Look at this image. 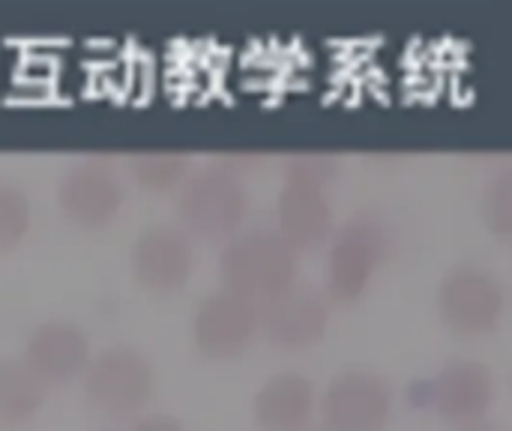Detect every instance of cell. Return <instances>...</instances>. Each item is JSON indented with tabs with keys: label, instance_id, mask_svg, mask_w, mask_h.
<instances>
[{
	"label": "cell",
	"instance_id": "14",
	"mask_svg": "<svg viewBox=\"0 0 512 431\" xmlns=\"http://www.w3.org/2000/svg\"><path fill=\"white\" fill-rule=\"evenodd\" d=\"M315 408V384L300 372H279L267 378L252 402L255 423L264 431H303Z\"/></svg>",
	"mask_w": 512,
	"mask_h": 431
},
{
	"label": "cell",
	"instance_id": "19",
	"mask_svg": "<svg viewBox=\"0 0 512 431\" xmlns=\"http://www.w3.org/2000/svg\"><path fill=\"white\" fill-rule=\"evenodd\" d=\"M336 171H339V159L330 153H297L288 159V177L285 180L327 186L336 177Z\"/></svg>",
	"mask_w": 512,
	"mask_h": 431
},
{
	"label": "cell",
	"instance_id": "7",
	"mask_svg": "<svg viewBox=\"0 0 512 431\" xmlns=\"http://www.w3.org/2000/svg\"><path fill=\"white\" fill-rule=\"evenodd\" d=\"M258 303L231 288L207 294L192 318V339L201 354L228 360L243 354L258 336Z\"/></svg>",
	"mask_w": 512,
	"mask_h": 431
},
{
	"label": "cell",
	"instance_id": "15",
	"mask_svg": "<svg viewBox=\"0 0 512 431\" xmlns=\"http://www.w3.org/2000/svg\"><path fill=\"white\" fill-rule=\"evenodd\" d=\"M45 402V381L18 357H0V423H24Z\"/></svg>",
	"mask_w": 512,
	"mask_h": 431
},
{
	"label": "cell",
	"instance_id": "2",
	"mask_svg": "<svg viewBox=\"0 0 512 431\" xmlns=\"http://www.w3.org/2000/svg\"><path fill=\"white\" fill-rule=\"evenodd\" d=\"M249 210V192L231 168L195 171L177 195L180 222L207 240L234 234Z\"/></svg>",
	"mask_w": 512,
	"mask_h": 431
},
{
	"label": "cell",
	"instance_id": "20",
	"mask_svg": "<svg viewBox=\"0 0 512 431\" xmlns=\"http://www.w3.org/2000/svg\"><path fill=\"white\" fill-rule=\"evenodd\" d=\"M132 431H186V426L171 414H147L132 426Z\"/></svg>",
	"mask_w": 512,
	"mask_h": 431
},
{
	"label": "cell",
	"instance_id": "11",
	"mask_svg": "<svg viewBox=\"0 0 512 431\" xmlns=\"http://www.w3.org/2000/svg\"><path fill=\"white\" fill-rule=\"evenodd\" d=\"M276 231L297 252L327 243L333 234V204L324 186L285 180L276 198Z\"/></svg>",
	"mask_w": 512,
	"mask_h": 431
},
{
	"label": "cell",
	"instance_id": "6",
	"mask_svg": "<svg viewBox=\"0 0 512 431\" xmlns=\"http://www.w3.org/2000/svg\"><path fill=\"white\" fill-rule=\"evenodd\" d=\"M393 414V390L387 378L369 369L339 372L321 399L327 431H384Z\"/></svg>",
	"mask_w": 512,
	"mask_h": 431
},
{
	"label": "cell",
	"instance_id": "1",
	"mask_svg": "<svg viewBox=\"0 0 512 431\" xmlns=\"http://www.w3.org/2000/svg\"><path fill=\"white\" fill-rule=\"evenodd\" d=\"M219 273L225 288L261 303L276 291L294 285L297 249H291L279 237V231L255 228L225 243L219 255Z\"/></svg>",
	"mask_w": 512,
	"mask_h": 431
},
{
	"label": "cell",
	"instance_id": "13",
	"mask_svg": "<svg viewBox=\"0 0 512 431\" xmlns=\"http://www.w3.org/2000/svg\"><path fill=\"white\" fill-rule=\"evenodd\" d=\"M90 360V339L72 321L39 324L24 345V363L45 384H63L81 375L90 366Z\"/></svg>",
	"mask_w": 512,
	"mask_h": 431
},
{
	"label": "cell",
	"instance_id": "16",
	"mask_svg": "<svg viewBox=\"0 0 512 431\" xmlns=\"http://www.w3.org/2000/svg\"><path fill=\"white\" fill-rule=\"evenodd\" d=\"M189 168V156L180 150H144L132 156V174L144 189L165 192L183 180Z\"/></svg>",
	"mask_w": 512,
	"mask_h": 431
},
{
	"label": "cell",
	"instance_id": "9",
	"mask_svg": "<svg viewBox=\"0 0 512 431\" xmlns=\"http://www.w3.org/2000/svg\"><path fill=\"white\" fill-rule=\"evenodd\" d=\"M495 402V375L477 360H450L429 381V405L453 426H480Z\"/></svg>",
	"mask_w": 512,
	"mask_h": 431
},
{
	"label": "cell",
	"instance_id": "5",
	"mask_svg": "<svg viewBox=\"0 0 512 431\" xmlns=\"http://www.w3.org/2000/svg\"><path fill=\"white\" fill-rule=\"evenodd\" d=\"M507 309L504 285L498 276L477 264L453 267L438 285V312L441 321L459 336H486L492 333Z\"/></svg>",
	"mask_w": 512,
	"mask_h": 431
},
{
	"label": "cell",
	"instance_id": "3",
	"mask_svg": "<svg viewBox=\"0 0 512 431\" xmlns=\"http://www.w3.org/2000/svg\"><path fill=\"white\" fill-rule=\"evenodd\" d=\"M156 390V372L147 354L129 345L105 348L84 369L87 402L108 417H129L141 411Z\"/></svg>",
	"mask_w": 512,
	"mask_h": 431
},
{
	"label": "cell",
	"instance_id": "21",
	"mask_svg": "<svg viewBox=\"0 0 512 431\" xmlns=\"http://www.w3.org/2000/svg\"><path fill=\"white\" fill-rule=\"evenodd\" d=\"M465 431H501V429H495V426H471V429H465Z\"/></svg>",
	"mask_w": 512,
	"mask_h": 431
},
{
	"label": "cell",
	"instance_id": "4",
	"mask_svg": "<svg viewBox=\"0 0 512 431\" xmlns=\"http://www.w3.org/2000/svg\"><path fill=\"white\" fill-rule=\"evenodd\" d=\"M390 234L372 216H357L342 225L327 255V294L339 303H354L366 294L375 273L387 261Z\"/></svg>",
	"mask_w": 512,
	"mask_h": 431
},
{
	"label": "cell",
	"instance_id": "8",
	"mask_svg": "<svg viewBox=\"0 0 512 431\" xmlns=\"http://www.w3.org/2000/svg\"><path fill=\"white\" fill-rule=\"evenodd\" d=\"M258 324L279 348H309L321 342L330 327V300L321 291L294 282L258 303Z\"/></svg>",
	"mask_w": 512,
	"mask_h": 431
},
{
	"label": "cell",
	"instance_id": "10",
	"mask_svg": "<svg viewBox=\"0 0 512 431\" xmlns=\"http://www.w3.org/2000/svg\"><path fill=\"white\" fill-rule=\"evenodd\" d=\"M195 270V246L177 225H150L132 246V273L150 291H177Z\"/></svg>",
	"mask_w": 512,
	"mask_h": 431
},
{
	"label": "cell",
	"instance_id": "17",
	"mask_svg": "<svg viewBox=\"0 0 512 431\" xmlns=\"http://www.w3.org/2000/svg\"><path fill=\"white\" fill-rule=\"evenodd\" d=\"M486 228L504 240H512V168H501L483 189Z\"/></svg>",
	"mask_w": 512,
	"mask_h": 431
},
{
	"label": "cell",
	"instance_id": "18",
	"mask_svg": "<svg viewBox=\"0 0 512 431\" xmlns=\"http://www.w3.org/2000/svg\"><path fill=\"white\" fill-rule=\"evenodd\" d=\"M30 228V201L18 186L0 183V249L15 246Z\"/></svg>",
	"mask_w": 512,
	"mask_h": 431
},
{
	"label": "cell",
	"instance_id": "12",
	"mask_svg": "<svg viewBox=\"0 0 512 431\" xmlns=\"http://www.w3.org/2000/svg\"><path fill=\"white\" fill-rule=\"evenodd\" d=\"M57 201H60V210L72 222L87 225V228H99L117 216V210L126 201V192H123L120 177L111 168L87 162V165L72 168L60 180Z\"/></svg>",
	"mask_w": 512,
	"mask_h": 431
}]
</instances>
